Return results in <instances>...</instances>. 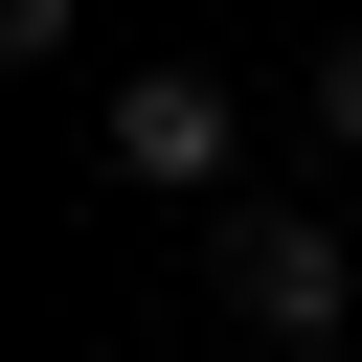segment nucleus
Masks as SVG:
<instances>
[{"label": "nucleus", "mask_w": 362, "mask_h": 362, "mask_svg": "<svg viewBox=\"0 0 362 362\" xmlns=\"http://www.w3.org/2000/svg\"><path fill=\"white\" fill-rule=\"evenodd\" d=\"M204 272H226V317H249V339H339V294H362L317 204H226V249H204Z\"/></svg>", "instance_id": "obj_1"}, {"label": "nucleus", "mask_w": 362, "mask_h": 362, "mask_svg": "<svg viewBox=\"0 0 362 362\" xmlns=\"http://www.w3.org/2000/svg\"><path fill=\"white\" fill-rule=\"evenodd\" d=\"M113 181H226V90L204 68H136L113 90Z\"/></svg>", "instance_id": "obj_2"}, {"label": "nucleus", "mask_w": 362, "mask_h": 362, "mask_svg": "<svg viewBox=\"0 0 362 362\" xmlns=\"http://www.w3.org/2000/svg\"><path fill=\"white\" fill-rule=\"evenodd\" d=\"M317 136H339V158H362V45H317Z\"/></svg>", "instance_id": "obj_3"}]
</instances>
